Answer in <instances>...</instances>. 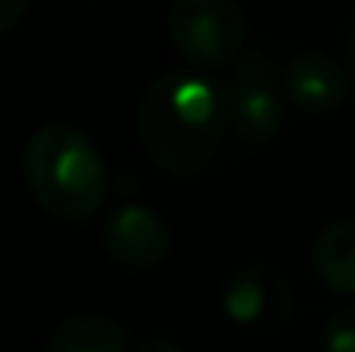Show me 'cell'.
I'll list each match as a JSON object with an SVG mask.
<instances>
[{"mask_svg": "<svg viewBox=\"0 0 355 352\" xmlns=\"http://www.w3.org/2000/svg\"><path fill=\"white\" fill-rule=\"evenodd\" d=\"M314 269L328 290L355 297V221H335L318 235Z\"/></svg>", "mask_w": 355, "mask_h": 352, "instance_id": "ba28073f", "label": "cell"}, {"mask_svg": "<svg viewBox=\"0 0 355 352\" xmlns=\"http://www.w3.org/2000/svg\"><path fill=\"white\" fill-rule=\"evenodd\" d=\"M173 45L197 66H228L245 38V14L238 0H173Z\"/></svg>", "mask_w": 355, "mask_h": 352, "instance_id": "3957f363", "label": "cell"}, {"mask_svg": "<svg viewBox=\"0 0 355 352\" xmlns=\"http://www.w3.org/2000/svg\"><path fill=\"white\" fill-rule=\"evenodd\" d=\"M104 245L111 259L128 269H152L169 252V232L162 218L138 204H121L104 221Z\"/></svg>", "mask_w": 355, "mask_h": 352, "instance_id": "8992f818", "label": "cell"}, {"mask_svg": "<svg viewBox=\"0 0 355 352\" xmlns=\"http://www.w3.org/2000/svg\"><path fill=\"white\" fill-rule=\"evenodd\" d=\"M128 342V332L107 315H73L49 335L52 352H124Z\"/></svg>", "mask_w": 355, "mask_h": 352, "instance_id": "9c48e42d", "label": "cell"}, {"mask_svg": "<svg viewBox=\"0 0 355 352\" xmlns=\"http://www.w3.org/2000/svg\"><path fill=\"white\" fill-rule=\"evenodd\" d=\"M232 124L245 145H266L279 135L286 117V90H283V69L266 52H245L238 59L232 94Z\"/></svg>", "mask_w": 355, "mask_h": 352, "instance_id": "277c9868", "label": "cell"}, {"mask_svg": "<svg viewBox=\"0 0 355 352\" xmlns=\"http://www.w3.org/2000/svg\"><path fill=\"white\" fill-rule=\"evenodd\" d=\"M28 3H31V0H0V35L10 31V28L24 17Z\"/></svg>", "mask_w": 355, "mask_h": 352, "instance_id": "8fae6325", "label": "cell"}, {"mask_svg": "<svg viewBox=\"0 0 355 352\" xmlns=\"http://www.w3.org/2000/svg\"><path fill=\"white\" fill-rule=\"evenodd\" d=\"M293 308V287L276 266H238L225 283V315L245 332H279Z\"/></svg>", "mask_w": 355, "mask_h": 352, "instance_id": "5b68a950", "label": "cell"}, {"mask_svg": "<svg viewBox=\"0 0 355 352\" xmlns=\"http://www.w3.org/2000/svg\"><path fill=\"white\" fill-rule=\"evenodd\" d=\"M24 180L35 201L62 221H90L107 197L97 145L73 124H45L24 149Z\"/></svg>", "mask_w": 355, "mask_h": 352, "instance_id": "7a4b0ae2", "label": "cell"}, {"mask_svg": "<svg viewBox=\"0 0 355 352\" xmlns=\"http://www.w3.org/2000/svg\"><path fill=\"white\" fill-rule=\"evenodd\" d=\"M141 352H183V346L166 342V339H148V342H141Z\"/></svg>", "mask_w": 355, "mask_h": 352, "instance_id": "4fadbf2b", "label": "cell"}, {"mask_svg": "<svg viewBox=\"0 0 355 352\" xmlns=\"http://www.w3.org/2000/svg\"><path fill=\"white\" fill-rule=\"evenodd\" d=\"M342 52H345V66L342 69H345L349 83H355V21H352V28L345 31V49Z\"/></svg>", "mask_w": 355, "mask_h": 352, "instance_id": "7c38bea8", "label": "cell"}, {"mask_svg": "<svg viewBox=\"0 0 355 352\" xmlns=\"http://www.w3.org/2000/svg\"><path fill=\"white\" fill-rule=\"evenodd\" d=\"M324 346L331 352H355V304L335 311L324 325Z\"/></svg>", "mask_w": 355, "mask_h": 352, "instance_id": "30bf717a", "label": "cell"}, {"mask_svg": "<svg viewBox=\"0 0 355 352\" xmlns=\"http://www.w3.org/2000/svg\"><path fill=\"white\" fill-rule=\"evenodd\" d=\"M232 128L228 90L193 69L155 76L138 104V138L169 176H200L218 159Z\"/></svg>", "mask_w": 355, "mask_h": 352, "instance_id": "6da1fadb", "label": "cell"}, {"mask_svg": "<svg viewBox=\"0 0 355 352\" xmlns=\"http://www.w3.org/2000/svg\"><path fill=\"white\" fill-rule=\"evenodd\" d=\"M283 90L286 101L307 115L335 111L349 101V76L324 52H300L283 69Z\"/></svg>", "mask_w": 355, "mask_h": 352, "instance_id": "52a82bcc", "label": "cell"}]
</instances>
